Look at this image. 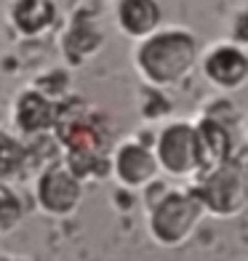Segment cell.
<instances>
[{
    "label": "cell",
    "mask_w": 248,
    "mask_h": 261,
    "mask_svg": "<svg viewBox=\"0 0 248 261\" xmlns=\"http://www.w3.org/2000/svg\"><path fill=\"white\" fill-rule=\"evenodd\" d=\"M19 219V200L6 184H0V232H11Z\"/></svg>",
    "instance_id": "9"
},
{
    "label": "cell",
    "mask_w": 248,
    "mask_h": 261,
    "mask_svg": "<svg viewBox=\"0 0 248 261\" xmlns=\"http://www.w3.org/2000/svg\"><path fill=\"white\" fill-rule=\"evenodd\" d=\"M120 30L134 40H144L160 27V6L158 3H120L117 6Z\"/></svg>",
    "instance_id": "8"
},
{
    "label": "cell",
    "mask_w": 248,
    "mask_h": 261,
    "mask_svg": "<svg viewBox=\"0 0 248 261\" xmlns=\"http://www.w3.org/2000/svg\"><path fill=\"white\" fill-rule=\"evenodd\" d=\"M230 43H235V45H240L243 51H248V6H243L238 14L232 16Z\"/></svg>",
    "instance_id": "10"
},
{
    "label": "cell",
    "mask_w": 248,
    "mask_h": 261,
    "mask_svg": "<svg viewBox=\"0 0 248 261\" xmlns=\"http://www.w3.org/2000/svg\"><path fill=\"white\" fill-rule=\"evenodd\" d=\"M200 62V48L197 38L187 27H165L155 35L139 40L134 51V64L139 75L150 86L168 88L179 86L195 72Z\"/></svg>",
    "instance_id": "1"
},
{
    "label": "cell",
    "mask_w": 248,
    "mask_h": 261,
    "mask_svg": "<svg viewBox=\"0 0 248 261\" xmlns=\"http://www.w3.org/2000/svg\"><path fill=\"white\" fill-rule=\"evenodd\" d=\"M200 72L214 88L232 93L248 83V51L230 40H219L200 54Z\"/></svg>",
    "instance_id": "5"
},
{
    "label": "cell",
    "mask_w": 248,
    "mask_h": 261,
    "mask_svg": "<svg viewBox=\"0 0 248 261\" xmlns=\"http://www.w3.org/2000/svg\"><path fill=\"white\" fill-rule=\"evenodd\" d=\"M240 168H243V179H245V189H248V160L240 165Z\"/></svg>",
    "instance_id": "11"
},
{
    "label": "cell",
    "mask_w": 248,
    "mask_h": 261,
    "mask_svg": "<svg viewBox=\"0 0 248 261\" xmlns=\"http://www.w3.org/2000/svg\"><path fill=\"white\" fill-rule=\"evenodd\" d=\"M203 216L206 211L192 189H168L150 205V234L163 248H179L192 237Z\"/></svg>",
    "instance_id": "2"
},
{
    "label": "cell",
    "mask_w": 248,
    "mask_h": 261,
    "mask_svg": "<svg viewBox=\"0 0 248 261\" xmlns=\"http://www.w3.org/2000/svg\"><path fill=\"white\" fill-rule=\"evenodd\" d=\"M192 192L200 200L203 211L211 213V216H219V219L238 216L248 205V189H245V179H243V168L235 160H227L219 168L203 173Z\"/></svg>",
    "instance_id": "3"
},
{
    "label": "cell",
    "mask_w": 248,
    "mask_h": 261,
    "mask_svg": "<svg viewBox=\"0 0 248 261\" xmlns=\"http://www.w3.org/2000/svg\"><path fill=\"white\" fill-rule=\"evenodd\" d=\"M152 155L158 160V168H163L173 179H200L195 123L187 120L168 123L158 134Z\"/></svg>",
    "instance_id": "4"
},
{
    "label": "cell",
    "mask_w": 248,
    "mask_h": 261,
    "mask_svg": "<svg viewBox=\"0 0 248 261\" xmlns=\"http://www.w3.org/2000/svg\"><path fill=\"white\" fill-rule=\"evenodd\" d=\"M115 171L120 176V181L128 187H144L152 184L158 176V160L152 155V149L139 144V141H126V144L117 149L115 158Z\"/></svg>",
    "instance_id": "7"
},
{
    "label": "cell",
    "mask_w": 248,
    "mask_h": 261,
    "mask_svg": "<svg viewBox=\"0 0 248 261\" xmlns=\"http://www.w3.org/2000/svg\"><path fill=\"white\" fill-rule=\"evenodd\" d=\"M195 139H197L200 176L232 160V134L227 125L211 120V117H200L195 123Z\"/></svg>",
    "instance_id": "6"
},
{
    "label": "cell",
    "mask_w": 248,
    "mask_h": 261,
    "mask_svg": "<svg viewBox=\"0 0 248 261\" xmlns=\"http://www.w3.org/2000/svg\"><path fill=\"white\" fill-rule=\"evenodd\" d=\"M243 130H245V139H248V117L243 120Z\"/></svg>",
    "instance_id": "12"
}]
</instances>
